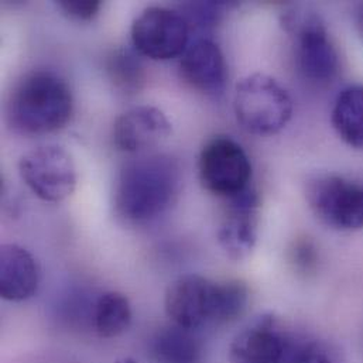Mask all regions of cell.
Segmentation results:
<instances>
[{"label": "cell", "instance_id": "6da1fadb", "mask_svg": "<svg viewBox=\"0 0 363 363\" xmlns=\"http://www.w3.org/2000/svg\"><path fill=\"white\" fill-rule=\"evenodd\" d=\"M247 301L249 290L239 280L213 281L185 274L169 286L164 308L173 324L198 333L233 323L245 313Z\"/></svg>", "mask_w": 363, "mask_h": 363}, {"label": "cell", "instance_id": "7a4b0ae2", "mask_svg": "<svg viewBox=\"0 0 363 363\" xmlns=\"http://www.w3.org/2000/svg\"><path fill=\"white\" fill-rule=\"evenodd\" d=\"M182 184V167L170 156L152 155L132 160L118 177L116 213L130 223L153 220L176 202Z\"/></svg>", "mask_w": 363, "mask_h": 363}, {"label": "cell", "instance_id": "3957f363", "mask_svg": "<svg viewBox=\"0 0 363 363\" xmlns=\"http://www.w3.org/2000/svg\"><path fill=\"white\" fill-rule=\"evenodd\" d=\"M74 99L68 84L54 72L24 75L7 101V121L23 135L43 136L61 130L72 116Z\"/></svg>", "mask_w": 363, "mask_h": 363}, {"label": "cell", "instance_id": "277c9868", "mask_svg": "<svg viewBox=\"0 0 363 363\" xmlns=\"http://www.w3.org/2000/svg\"><path fill=\"white\" fill-rule=\"evenodd\" d=\"M233 109L243 129L253 135L270 136L290 122L293 101L274 78L257 72L238 82Z\"/></svg>", "mask_w": 363, "mask_h": 363}, {"label": "cell", "instance_id": "5b68a950", "mask_svg": "<svg viewBox=\"0 0 363 363\" xmlns=\"http://www.w3.org/2000/svg\"><path fill=\"white\" fill-rule=\"evenodd\" d=\"M198 174L206 191L229 199L250 188L252 164L238 142L215 136L201 150Z\"/></svg>", "mask_w": 363, "mask_h": 363}, {"label": "cell", "instance_id": "8992f818", "mask_svg": "<svg viewBox=\"0 0 363 363\" xmlns=\"http://www.w3.org/2000/svg\"><path fill=\"white\" fill-rule=\"evenodd\" d=\"M307 201L315 216L337 230L363 229V186L340 176H317L307 185Z\"/></svg>", "mask_w": 363, "mask_h": 363}, {"label": "cell", "instance_id": "52a82bcc", "mask_svg": "<svg viewBox=\"0 0 363 363\" xmlns=\"http://www.w3.org/2000/svg\"><path fill=\"white\" fill-rule=\"evenodd\" d=\"M18 173L30 191L45 202L64 201L77 186V169L71 155L55 145L27 152L18 162Z\"/></svg>", "mask_w": 363, "mask_h": 363}, {"label": "cell", "instance_id": "ba28073f", "mask_svg": "<svg viewBox=\"0 0 363 363\" xmlns=\"http://www.w3.org/2000/svg\"><path fill=\"white\" fill-rule=\"evenodd\" d=\"M189 27L180 11L152 6L145 9L132 24L133 48L155 61H169L184 54Z\"/></svg>", "mask_w": 363, "mask_h": 363}, {"label": "cell", "instance_id": "9c48e42d", "mask_svg": "<svg viewBox=\"0 0 363 363\" xmlns=\"http://www.w3.org/2000/svg\"><path fill=\"white\" fill-rule=\"evenodd\" d=\"M286 24L296 35L297 62L303 75L317 84L331 82L338 72L340 58L320 17H290Z\"/></svg>", "mask_w": 363, "mask_h": 363}, {"label": "cell", "instance_id": "30bf717a", "mask_svg": "<svg viewBox=\"0 0 363 363\" xmlns=\"http://www.w3.org/2000/svg\"><path fill=\"white\" fill-rule=\"evenodd\" d=\"M294 348L280 321L264 314L236 334L229 347V362L287 363Z\"/></svg>", "mask_w": 363, "mask_h": 363}, {"label": "cell", "instance_id": "8fae6325", "mask_svg": "<svg viewBox=\"0 0 363 363\" xmlns=\"http://www.w3.org/2000/svg\"><path fill=\"white\" fill-rule=\"evenodd\" d=\"M226 212L218 229V242L233 260L247 257L257 240L259 195L255 188L226 199Z\"/></svg>", "mask_w": 363, "mask_h": 363}, {"label": "cell", "instance_id": "7c38bea8", "mask_svg": "<svg viewBox=\"0 0 363 363\" xmlns=\"http://www.w3.org/2000/svg\"><path fill=\"white\" fill-rule=\"evenodd\" d=\"M182 78L195 91L218 98L225 92L228 67L216 43L209 38L195 40L182 54L180 61Z\"/></svg>", "mask_w": 363, "mask_h": 363}, {"label": "cell", "instance_id": "4fadbf2b", "mask_svg": "<svg viewBox=\"0 0 363 363\" xmlns=\"http://www.w3.org/2000/svg\"><path fill=\"white\" fill-rule=\"evenodd\" d=\"M172 123L155 106H138L122 113L113 125V142L126 153H142L169 139Z\"/></svg>", "mask_w": 363, "mask_h": 363}, {"label": "cell", "instance_id": "5bb4252c", "mask_svg": "<svg viewBox=\"0 0 363 363\" xmlns=\"http://www.w3.org/2000/svg\"><path fill=\"white\" fill-rule=\"evenodd\" d=\"M40 283V267L33 255L16 245L0 249V296L6 301L21 303L31 298Z\"/></svg>", "mask_w": 363, "mask_h": 363}, {"label": "cell", "instance_id": "9a60e30c", "mask_svg": "<svg viewBox=\"0 0 363 363\" xmlns=\"http://www.w3.org/2000/svg\"><path fill=\"white\" fill-rule=\"evenodd\" d=\"M203 344L196 331L176 324L160 328L149 341L153 363H203Z\"/></svg>", "mask_w": 363, "mask_h": 363}, {"label": "cell", "instance_id": "2e32d148", "mask_svg": "<svg viewBox=\"0 0 363 363\" xmlns=\"http://www.w3.org/2000/svg\"><path fill=\"white\" fill-rule=\"evenodd\" d=\"M333 125L348 146L363 149V85H351L338 95L333 108Z\"/></svg>", "mask_w": 363, "mask_h": 363}, {"label": "cell", "instance_id": "e0dca14e", "mask_svg": "<svg viewBox=\"0 0 363 363\" xmlns=\"http://www.w3.org/2000/svg\"><path fill=\"white\" fill-rule=\"evenodd\" d=\"M105 68L109 81L122 94H138L146 85L147 74L140 54L135 48H115L106 57Z\"/></svg>", "mask_w": 363, "mask_h": 363}, {"label": "cell", "instance_id": "ac0fdd59", "mask_svg": "<svg viewBox=\"0 0 363 363\" xmlns=\"http://www.w3.org/2000/svg\"><path fill=\"white\" fill-rule=\"evenodd\" d=\"M132 324V307L128 297L118 291L99 296L94 307V325L101 338H116Z\"/></svg>", "mask_w": 363, "mask_h": 363}, {"label": "cell", "instance_id": "d6986e66", "mask_svg": "<svg viewBox=\"0 0 363 363\" xmlns=\"http://www.w3.org/2000/svg\"><path fill=\"white\" fill-rule=\"evenodd\" d=\"M226 7V3L189 1L180 7V14L186 21L189 30L192 27L198 30H209L220 21Z\"/></svg>", "mask_w": 363, "mask_h": 363}, {"label": "cell", "instance_id": "ffe728a7", "mask_svg": "<svg viewBox=\"0 0 363 363\" xmlns=\"http://www.w3.org/2000/svg\"><path fill=\"white\" fill-rule=\"evenodd\" d=\"M287 363H345L338 347L327 341H310L296 345Z\"/></svg>", "mask_w": 363, "mask_h": 363}, {"label": "cell", "instance_id": "44dd1931", "mask_svg": "<svg viewBox=\"0 0 363 363\" xmlns=\"http://www.w3.org/2000/svg\"><path fill=\"white\" fill-rule=\"evenodd\" d=\"M57 4L65 16L78 21L95 18L102 7L99 0H60Z\"/></svg>", "mask_w": 363, "mask_h": 363}, {"label": "cell", "instance_id": "7402d4cb", "mask_svg": "<svg viewBox=\"0 0 363 363\" xmlns=\"http://www.w3.org/2000/svg\"><path fill=\"white\" fill-rule=\"evenodd\" d=\"M293 262L298 270L310 272L317 262V253L310 242H298L293 249Z\"/></svg>", "mask_w": 363, "mask_h": 363}, {"label": "cell", "instance_id": "603a6c76", "mask_svg": "<svg viewBox=\"0 0 363 363\" xmlns=\"http://www.w3.org/2000/svg\"><path fill=\"white\" fill-rule=\"evenodd\" d=\"M357 21H358V26H359V28H361V31H362L363 34V4L359 6V9H358V13H357Z\"/></svg>", "mask_w": 363, "mask_h": 363}, {"label": "cell", "instance_id": "cb8c5ba5", "mask_svg": "<svg viewBox=\"0 0 363 363\" xmlns=\"http://www.w3.org/2000/svg\"><path fill=\"white\" fill-rule=\"evenodd\" d=\"M116 363H138L136 361H133L132 358H123V359H121V361H118Z\"/></svg>", "mask_w": 363, "mask_h": 363}]
</instances>
